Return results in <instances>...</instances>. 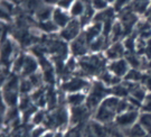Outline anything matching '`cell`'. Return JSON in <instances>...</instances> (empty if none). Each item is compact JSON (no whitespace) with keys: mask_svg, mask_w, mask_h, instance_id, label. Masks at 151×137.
<instances>
[{"mask_svg":"<svg viewBox=\"0 0 151 137\" xmlns=\"http://www.w3.org/2000/svg\"><path fill=\"white\" fill-rule=\"evenodd\" d=\"M108 60L101 53L87 54L84 57L78 59V69L83 71V75L99 77L101 73L108 69Z\"/></svg>","mask_w":151,"mask_h":137,"instance_id":"obj_1","label":"cell"},{"mask_svg":"<svg viewBox=\"0 0 151 137\" xmlns=\"http://www.w3.org/2000/svg\"><path fill=\"white\" fill-rule=\"evenodd\" d=\"M66 108L65 106H60L47 114L44 126L49 130L66 132V128L70 126V109Z\"/></svg>","mask_w":151,"mask_h":137,"instance_id":"obj_2","label":"cell"},{"mask_svg":"<svg viewBox=\"0 0 151 137\" xmlns=\"http://www.w3.org/2000/svg\"><path fill=\"white\" fill-rule=\"evenodd\" d=\"M111 94V88H108L105 84H103L100 80L92 81L91 89L87 92L86 107L92 111V114L95 112L99 106L102 104L104 99Z\"/></svg>","mask_w":151,"mask_h":137,"instance_id":"obj_3","label":"cell"},{"mask_svg":"<svg viewBox=\"0 0 151 137\" xmlns=\"http://www.w3.org/2000/svg\"><path fill=\"white\" fill-rule=\"evenodd\" d=\"M92 81L88 79L81 75H76L72 77L66 81H63L60 84V90L67 93H74V92H88V90L91 89Z\"/></svg>","mask_w":151,"mask_h":137,"instance_id":"obj_4","label":"cell"},{"mask_svg":"<svg viewBox=\"0 0 151 137\" xmlns=\"http://www.w3.org/2000/svg\"><path fill=\"white\" fill-rule=\"evenodd\" d=\"M141 110L139 109H129L124 111L122 114L116 116L115 120H114V125L120 128L122 132L129 129L131 127L135 125L138 123L139 116H140Z\"/></svg>","mask_w":151,"mask_h":137,"instance_id":"obj_5","label":"cell"},{"mask_svg":"<svg viewBox=\"0 0 151 137\" xmlns=\"http://www.w3.org/2000/svg\"><path fill=\"white\" fill-rule=\"evenodd\" d=\"M70 108V107H68ZM92 114V111L86 107V104L80 106V107H70V127L81 126L85 125L88 121V117Z\"/></svg>","mask_w":151,"mask_h":137,"instance_id":"obj_6","label":"cell"},{"mask_svg":"<svg viewBox=\"0 0 151 137\" xmlns=\"http://www.w3.org/2000/svg\"><path fill=\"white\" fill-rule=\"evenodd\" d=\"M82 26L80 18H72L68 25L60 30V37L64 42H73L82 34Z\"/></svg>","mask_w":151,"mask_h":137,"instance_id":"obj_7","label":"cell"},{"mask_svg":"<svg viewBox=\"0 0 151 137\" xmlns=\"http://www.w3.org/2000/svg\"><path fill=\"white\" fill-rule=\"evenodd\" d=\"M70 52L72 56L76 57L77 60L81 59V57H84V56H86L88 54L90 44H88V42H87L86 37H85L83 32L77 38L70 43Z\"/></svg>","mask_w":151,"mask_h":137,"instance_id":"obj_8","label":"cell"},{"mask_svg":"<svg viewBox=\"0 0 151 137\" xmlns=\"http://www.w3.org/2000/svg\"><path fill=\"white\" fill-rule=\"evenodd\" d=\"M84 137H108V127L95 119L88 120L84 127Z\"/></svg>","mask_w":151,"mask_h":137,"instance_id":"obj_9","label":"cell"},{"mask_svg":"<svg viewBox=\"0 0 151 137\" xmlns=\"http://www.w3.org/2000/svg\"><path fill=\"white\" fill-rule=\"evenodd\" d=\"M108 70L111 73H113L115 77L120 78L123 80L124 77L128 74V72L131 70V66L125 59H120L116 61H112L108 63Z\"/></svg>","mask_w":151,"mask_h":137,"instance_id":"obj_10","label":"cell"},{"mask_svg":"<svg viewBox=\"0 0 151 137\" xmlns=\"http://www.w3.org/2000/svg\"><path fill=\"white\" fill-rule=\"evenodd\" d=\"M127 53V49L124 47L123 42H115L109 45V47L104 51V56L106 57V60L112 62L120 59H123Z\"/></svg>","mask_w":151,"mask_h":137,"instance_id":"obj_11","label":"cell"},{"mask_svg":"<svg viewBox=\"0 0 151 137\" xmlns=\"http://www.w3.org/2000/svg\"><path fill=\"white\" fill-rule=\"evenodd\" d=\"M52 19L58 26L60 29H63L72 20V16H70V11L64 10V9H62L60 7H55L54 14H53V18Z\"/></svg>","mask_w":151,"mask_h":137,"instance_id":"obj_12","label":"cell"},{"mask_svg":"<svg viewBox=\"0 0 151 137\" xmlns=\"http://www.w3.org/2000/svg\"><path fill=\"white\" fill-rule=\"evenodd\" d=\"M87 93L86 92H74L67 93L65 96V104L67 107H80L86 104Z\"/></svg>","mask_w":151,"mask_h":137,"instance_id":"obj_13","label":"cell"},{"mask_svg":"<svg viewBox=\"0 0 151 137\" xmlns=\"http://www.w3.org/2000/svg\"><path fill=\"white\" fill-rule=\"evenodd\" d=\"M83 33L85 35L88 44H91L94 39L97 38L99 36H101L103 34V24L92 22L91 24L83 30Z\"/></svg>","mask_w":151,"mask_h":137,"instance_id":"obj_14","label":"cell"},{"mask_svg":"<svg viewBox=\"0 0 151 137\" xmlns=\"http://www.w3.org/2000/svg\"><path fill=\"white\" fill-rule=\"evenodd\" d=\"M38 67H39V63L38 60L32 56V55H26V61H25V65L22 72V78H29L34 73L38 72Z\"/></svg>","mask_w":151,"mask_h":137,"instance_id":"obj_15","label":"cell"},{"mask_svg":"<svg viewBox=\"0 0 151 137\" xmlns=\"http://www.w3.org/2000/svg\"><path fill=\"white\" fill-rule=\"evenodd\" d=\"M54 9H55V7H52V6L43 4V5L40 6L37 10H36V12L34 14V15H35V18L38 20V22L50 20V19L53 18Z\"/></svg>","mask_w":151,"mask_h":137,"instance_id":"obj_16","label":"cell"},{"mask_svg":"<svg viewBox=\"0 0 151 137\" xmlns=\"http://www.w3.org/2000/svg\"><path fill=\"white\" fill-rule=\"evenodd\" d=\"M1 99L5 101L8 108H16V106L19 104V101H20L18 91H14V90H2Z\"/></svg>","mask_w":151,"mask_h":137,"instance_id":"obj_17","label":"cell"},{"mask_svg":"<svg viewBox=\"0 0 151 137\" xmlns=\"http://www.w3.org/2000/svg\"><path fill=\"white\" fill-rule=\"evenodd\" d=\"M15 53V45L12 44L10 39H6L2 43L1 47V62L4 65L8 64L10 60H12V54Z\"/></svg>","mask_w":151,"mask_h":137,"instance_id":"obj_18","label":"cell"},{"mask_svg":"<svg viewBox=\"0 0 151 137\" xmlns=\"http://www.w3.org/2000/svg\"><path fill=\"white\" fill-rule=\"evenodd\" d=\"M97 80H100V81H101L103 84H105L108 88H113L114 86H116V84H119V83H121L123 81L122 79L115 77L113 73H111V72L109 71L108 69L97 77Z\"/></svg>","mask_w":151,"mask_h":137,"instance_id":"obj_19","label":"cell"},{"mask_svg":"<svg viewBox=\"0 0 151 137\" xmlns=\"http://www.w3.org/2000/svg\"><path fill=\"white\" fill-rule=\"evenodd\" d=\"M124 29L123 26L121 25V22L119 20H115L111 29V33H110V43H115V42H120V38L124 36Z\"/></svg>","mask_w":151,"mask_h":137,"instance_id":"obj_20","label":"cell"},{"mask_svg":"<svg viewBox=\"0 0 151 137\" xmlns=\"http://www.w3.org/2000/svg\"><path fill=\"white\" fill-rule=\"evenodd\" d=\"M86 9V4L84 0H75V2L70 7V14L72 18H81Z\"/></svg>","mask_w":151,"mask_h":137,"instance_id":"obj_21","label":"cell"},{"mask_svg":"<svg viewBox=\"0 0 151 137\" xmlns=\"http://www.w3.org/2000/svg\"><path fill=\"white\" fill-rule=\"evenodd\" d=\"M138 123L147 132L148 135H151V112L148 111H141Z\"/></svg>","mask_w":151,"mask_h":137,"instance_id":"obj_22","label":"cell"},{"mask_svg":"<svg viewBox=\"0 0 151 137\" xmlns=\"http://www.w3.org/2000/svg\"><path fill=\"white\" fill-rule=\"evenodd\" d=\"M145 75V72H142L141 70L138 69H131L128 74L124 77L123 81L127 82H132V83H141L142 82V79Z\"/></svg>","mask_w":151,"mask_h":137,"instance_id":"obj_23","label":"cell"},{"mask_svg":"<svg viewBox=\"0 0 151 137\" xmlns=\"http://www.w3.org/2000/svg\"><path fill=\"white\" fill-rule=\"evenodd\" d=\"M25 61H26V55H18L14 60V63L11 64V72L15 74H22L24 65H25Z\"/></svg>","mask_w":151,"mask_h":137,"instance_id":"obj_24","label":"cell"},{"mask_svg":"<svg viewBox=\"0 0 151 137\" xmlns=\"http://www.w3.org/2000/svg\"><path fill=\"white\" fill-rule=\"evenodd\" d=\"M38 27H39V29H42L43 32H45V33L47 34L56 33V32H60V28H58V26L53 22V19L47 20V22H38Z\"/></svg>","mask_w":151,"mask_h":137,"instance_id":"obj_25","label":"cell"},{"mask_svg":"<svg viewBox=\"0 0 151 137\" xmlns=\"http://www.w3.org/2000/svg\"><path fill=\"white\" fill-rule=\"evenodd\" d=\"M46 117H47V114H45L44 109H38L34 115H32V124L34 126H40V125H44L45 121H46Z\"/></svg>","mask_w":151,"mask_h":137,"instance_id":"obj_26","label":"cell"},{"mask_svg":"<svg viewBox=\"0 0 151 137\" xmlns=\"http://www.w3.org/2000/svg\"><path fill=\"white\" fill-rule=\"evenodd\" d=\"M28 79H29V81H30L32 84L34 86L35 90L42 88V84H43V82H44L43 73H40V72L38 71V72H36V73H34L32 75H30Z\"/></svg>","mask_w":151,"mask_h":137,"instance_id":"obj_27","label":"cell"},{"mask_svg":"<svg viewBox=\"0 0 151 137\" xmlns=\"http://www.w3.org/2000/svg\"><path fill=\"white\" fill-rule=\"evenodd\" d=\"M106 127H108V137H127L120 128L114 125V123L111 125H108Z\"/></svg>","mask_w":151,"mask_h":137,"instance_id":"obj_28","label":"cell"},{"mask_svg":"<svg viewBox=\"0 0 151 137\" xmlns=\"http://www.w3.org/2000/svg\"><path fill=\"white\" fill-rule=\"evenodd\" d=\"M90 1H91L92 7L94 8V10L96 11V12L105 10L106 8L110 7V5H109L105 0H90Z\"/></svg>","mask_w":151,"mask_h":137,"instance_id":"obj_29","label":"cell"},{"mask_svg":"<svg viewBox=\"0 0 151 137\" xmlns=\"http://www.w3.org/2000/svg\"><path fill=\"white\" fill-rule=\"evenodd\" d=\"M142 84L143 87L147 89L148 92H151V71L150 70H147L145 72V75H143V79H142Z\"/></svg>","mask_w":151,"mask_h":137,"instance_id":"obj_30","label":"cell"},{"mask_svg":"<svg viewBox=\"0 0 151 137\" xmlns=\"http://www.w3.org/2000/svg\"><path fill=\"white\" fill-rule=\"evenodd\" d=\"M47 130H48V129L44 126V125H40V126H35V128L32 129V134H30V137H42L45 133L47 132Z\"/></svg>","mask_w":151,"mask_h":137,"instance_id":"obj_31","label":"cell"},{"mask_svg":"<svg viewBox=\"0 0 151 137\" xmlns=\"http://www.w3.org/2000/svg\"><path fill=\"white\" fill-rule=\"evenodd\" d=\"M141 111H148V112H151V92H148L146 99L142 104V108H141Z\"/></svg>","mask_w":151,"mask_h":137,"instance_id":"obj_32","label":"cell"},{"mask_svg":"<svg viewBox=\"0 0 151 137\" xmlns=\"http://www.w3.org/2000/svg\"><path fill=\"white\" fill-rule=\"evenodd\" d=\"M75 2V0H60V2L58 4L57 7H60L62 9H64V10H67L70 11V7L73 6V4Z\"/></svg>","mask_w":151,"mask_h":137,"instance_id":"obj_33","label":"cell"},{"mask_svg":"<svg viewBox=\"0 0 151 137\" xmlns=\"http://www.w3.org/2000/svg\"><path fill=\"white\" fill-rule=\"evenodd\" d=\"M143 56H145L148 61H151V38L147 41L146 49H145V54H143Z\"/></svg>","mask_w":151,"mask_h":137,"instance_id":"obj_34","label":"cell"},{"mask_svg":"<svg viewBox=\"0 0 151 137\" xmlns=\"http://www.w3.org/2000/svg\"><path fill=\"white\" fill-rule=\"evenodd\" d=\"M60 2V0H43V4L52 6V7H57Z\"/></svg>","mask_w":151,"mask_h":137,"instance_id":"obj_35","label":"cell"},{"mask_svg":"<svg viewBox=\"0 0 151 137\" xmlns=\"http://www.w3.org/2000/svg\"><path fill=\"white\" fill-rule=\"evenodd\" d=\"M143 17H145V19H146L147 22L151 24V2H150V5H149V8L147 9L146 14L143 15Z\"/></svg>","mask_w":151,"mask_h":137,"instance_id":"obj_36","label":"cell"},{"mask_svg":"<svg viewBox=\"0 0 151 137\" xmlns=\"http://www.w3.org/2000/svg\"><path fill=\"white\" fill-rule=\"evenodd\" d=\"M106 2H108L109 5H111V6H114V4L118 1V0H105Z\"/></svg>","mask_w":151,"mask_h":137,"instance_id":"obj_37","label":"cell"},{"mask_svg":"<svg viewBox=\"0 0 151 137\" xmlns=\"http://www.w3.org/2000/svg\"><path fill=\"white\" fill-rule=\"evenodd\" d=\"M7 1H10V2H17L18 0H7Z\"/></svg>","mask_w":151,"mask_h":137,"instance_id":"obj_38","label":"cell"}]
</instances>
